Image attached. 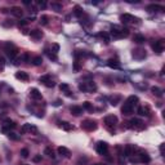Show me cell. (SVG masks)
I'll return each mask as SVG.
<instances>
[{
  "label": "cell",
  "instance_id": "obj_1",
  "mask_svg": "<svg viewBox=\"0 0 165 165\" xmlns=\"http://www.w3.org/2000/svg\"><path fill=\"white\" fill-rule=\"evenodd\" d=\"M110 35L114 39H121V37H125V36L129 35V30L128 29L119 27V26H112L111 27V31H110Z\"/></svg>",
  "mask_w": 165,
  "mask_h": 165
},
{
  "label": "cell",
  "instance_id": "obj_2",
  "mask_svg": "<svg viewBox=\"0 0 165 165\" xmlns=\"http://www.w3.org/2000/svg\"><path fill=\"white\" fill-rule=\"evenodd\" d=\"M79 89H80L81 92L93 93V92L97 90V85H96V83H93V81H87V83H81V84L79 85Z\"/></svg>",
  "mask_w": 165,
  "mask_h": 165
},
{
  "label": "cell",
  "instance_id": "obj_3",
  "mask_svg": "<svg viewBox=\"0 0 165 165\" xmlns=\"http://www.w3.org/2000/svg\"><path fill=\"white\" fill-rule=\"evenodd\" d=\"M17 127V124L14 123V121H12L10 119H4V121H3V128H1V132L5 133V134H8V133L10 132V129H14Z\"/></svg>",
  "mask_w": 165,
  "mask_h": 165
},
{
  "label": "cell",
  "instance_id": "obj_4",
  "mask_svg": "<svg viewBox=\"0 0 165 165\" xmlns=\"http://www.w3.org/2000/svg\"><path fill=\"white\" fill-rule=\"evenodd\" d=\"M81 128H84L85 130H96L97 129V123L93 120H84L81 123Z\"/></svg>",
  "mask_w": 165,
  "mask_h": 165
},
{
  "label": "cell",
  "instance_id": "obj_5",
  "mask_svg": "<svg viewBox=\"0 0 165 165\" xmlns=\"http://www.w3.org/2000/svg\"><path fill=\"white\" fill-rule=\"evenodd\" d=\"M120 19H121L123 23H134V22H138V21H139L138 18H135L134 16L129 14V13H124V14H121Z\"/></svg>",
  "mask_w": 165,
  "mask_h": 165
},
{
  "label": "cell",
  "instance_id": "obj_6",
  "mask_svg": "<svg viewBox=\"0 0 165 165\" xmlns=\"http://www.w3.org/2000/svg\"><path fill=\"white\" fill-rule=\"evenodd\" d=\"M132 56H133V58L134 60H138V61H141V60H144L146 58V50L144 49H134L133 50V53H132Z\"/></svg>",
  "mask_w": 165,
  "mask_h": 165
},
{
  "label": "cell",
  "instance_id": "obj_7",
  "mask_svg": "<svg viewBox=\"0 0 165 165\" xmlns=\"http://www.w3.org/2000/svg\"><path fill=\"white\" fill-rule=\"evenodd\" d=\"M107 151H108V144L106 142H102L101 141V142L97 143V152H98L99 155H106Z\"/></svg>",
  "mask_w": 165,
  "mask_h": 165
},
{
  "label": "cell",
  "instance_id": "obj_8",
  "mask_svg": "<svg viewBox=\"0 0 165 165\" xmlns=\"http://www.w3.org/2000/svg\"><path fill=\"white\" fill-rule=\"evenodd\" d=\"M152 49L156 53H163L164 52V40H157L152 44Z\"/></svg>",
  "mask_w": 165,
  "mask_h": 165
},
{
  "label": "cell",
  "instance_id": "obj_9",
  "mask_svg": "<svg viewBox=\"0 0 165 165\" xmlns=\"http://www.w3.org/2000/svg\"><path fill=\"white\" fill-rule=\"evenodd\" d=\"M117 121H119V119L115 115H108L104 117V124H107V127H112V125L117 124Z\"/></svg>",
  "mask_w": 165,
  "mask_h": 165
},
{
  "label": "cell",
  "instance_id": "obj_10",
  "mask_svg": "<svg viewBox=\"0 0 165 165\" xmlns=\"http://www.w3.org/2000/svg\"><path fill=\"white\" fill-rule=\"evenodd\" d=\"M129 128H137V129H143V123L139 120V119H132L129 123H128Z\"/></svg>",
  "mask_w": 165,
  "mask_h": 165
},
{
  "label": "cell",
  "instance_id": "obj_11",
  "mask_svg": "<svg viewBox=\"0 0 165 165\" xmlns=\"http://www.w3.org/2000/svg\"><path fill=\"white\" fill-rule=\"evenodd\" d=\"M147 10L148 12H164V6L159 4H150L147 5Z\"/></svg>",
  "mask_w": 165,
  "mask_h": 165
},
{
  "label": "cell",
  "instance_id": "obj_12",
  "mask_svg": "<svg viewBox=\"0 0 165 165\" xmlns=\"http://www.w3.org/2000/svg\"><path fill=\"white\" fill-rule=\"evenodd\" d=\"M9 10H10V13H12L13 16H16V17H22V16H23V10H22L19 6H12Z\"/></svg>",
  "mask_w": 165,
  "mask_h": 165
},
{
  "label": "cell",
  "instance_id": "obj_13",
  "mask_svg": "<svg viewBox=\"0 0 165 165\" xmlns=\"http://www.w3.org/2000/svg\"><path fill=\"white\" fill-rule=\"evenodd\" d=\"M16 77L18 79V80H22V81H29V74L27 72H25V71H18L17 74H16Z\"/></svg>",
  "mask_w": 165,
  "mask_h": 165
},
{
  "label": "cell",
  "instance_id": "obj_14",
  "mask_svg": "<svg viewBox=\"0 0 165 165\" xmlns=\"http://www.w3.org/2000/svg\"><path fill=\"white\" fill-rule=\"evenodd\" d=\"M70 111H71V114L74 116H80L83 114V107H80V106H72L70 108Z\"/></svg>",
  "mask_w": 165,
  "mask_h": 165
},
{
  "label": "cell",
  "instance_id": "obj_15",
  "mask_svg": "<svg viewBox=\"0 0 165 165\" xmlns=\"http://www.w3.org/2000/svg\"><path fill=\"white\" fill-rule=\"evenodd\" d=\"M107 65H108V67H111V68H115V70H120L121 67H120V63L117 62V60H108L107 61Z\"/></svg>",
  "mask_w": 165,
  "mask_h": 165
},
{
  "label": "cell",
  "instance_id": "obj_16",
  "mask_svg": "<svg viewBox=\"0 0 165 165\" xmlns=\"http://www.w3.org/2000/svg\"><path fill=\"white\" fill-rule=\"evenodd\" d=\"M43 35H44L43 31H40V30H37V29H36V30H32V31L30 32V36H31L32 39H35V40L41 39V37H43Z\"/></svg>",
  "mask_w": 165,
  "mask_h": 165
},
{
  "label": "cell",
  "instance_id": "obj_17",
  "mask_svg": "<svg viewBox=\"0 0 165 165\" xmlns=\"http://www.w3.org/2000/svg\"><path fill=\"white\" fill-rule=\"evenodd\" d=\"M58 154H60V155H62V156H65V157H70V155H71L70 150H68L67 147H63V146L58 147Z\"/></svg>",
  "mask_w": 165,
  "mask_h": 165
},
{
  "label": "cell",
  "instance_id": "obj_18",
  "mask_svg": "<svg viewBox=\"0 0 165 165\" xmlns=\"http://www.w3.org/2000/svg\"><path fill=\"white\" fill-rule=\"evenodd\" d=\"M137 102H138V97H137V96H129L125 103L129 104V106H132L133 108H134V106L137 104Z\"/></svg>",
  "mask_w": 165,
  "mask_h": 165
},
{
  "label": "cell",
  "instance_id": "obj_19",
  "mask_svg": "<svg viewBox=\"0 0 165 165\" xmlns=\"http://www.w3.org/2000/svg\"><path fill=\"white\" fill-rule=\"evenodd\" d=\"M121 112H123V115H130L133 112V107L127 104V103H124V106L121 107Z\"/></svg>",
  "mask_w": 165,
  "mask_h": 165
},
{
  "label": "cell",
  "instance_id": "obj_20",
  "mask_svg": "<svg viewBox=\"0 0 165 165\" xmlns=\"http://www.w3.org/2000/svg\"><path fill=\"white\" fill-rule=\"evenodd\" d=\"M30 96H31V98H34V99H41V93H40L39 89H36V88H32V89L30 90Z\"/></svg>",
  "mask_w": 165,
  "mask_h": 165
},
{
  "label": "cell",
  "instance_id": "obj_21",
  "mask_svg": "<svg viewBox=\"0 0 165 165\" xmlns=\"http://www.w3.org/2000/svg\"><path fill=\"white\" fill-rule=\"evenodd\" d=\"M17 54H18V50H17L16 48H14V49H10V50L6 52V56H8V58H9L10 61H14L16 57H17Z\"/></svg>",
  "mask_w": 165,
  "mask_h": 165
},
{
  "label": "cell",
  "instance_id": "obj_22",
  "mask_svg": "<svg viewBox=\"0 0 165 165\" xmlns=\"http://www.w3.org/2000/svg\"><path fill=\"white\" fill-rule=\"evenodd\" d=\"M138 159H139V161H142V163H150V161H151L150 156H148L146 152H142L141 155H138Z\"/></svg>",
  "mask_w": 165,
  "mask_h": 165
},
{
  "label": "cell",
  "instance_id": "obj_23",
  "mask_svg": "<svg viewBox=\"0 0 165 165\" xmlns=\"http://www.w3.org/2000/svg\"><path fill=\"white\" fill-rule=\"evenodd\" d=\"M74 14L76 16V17H81L83 14H84V12H83V8L80 6V5H75V8H74Z\"/></svg>",
  "mask_w": 165,
  "mask_h": 165
},
{
  "label": "cell",
  "instance_id": "obj_24",
  "mask_svg": "<svg viewBox=\"0 0 165 165\" xmlns=\"http://www.w3.org/2000/svg\"><path fill=\"white\" fill-rule=\"evenodd\" d=\"M133 41L134 43H137V44H142V43H144L146 41V39H144V36L143 35H134V37H133Z\"/></svg>",
  "mask_w": 165,
  "mask_h": 165
},
{
  "label": "cell",
  "instance_id": "obj_25",
  "mask_svg": "<svg viewBox=\"0 0 165 165\" xmlns=\"http://www.w3.org/2000/svg\"><path fill=\"white\" fill-rule=\"evenodd\" d=\"M137 112H138L141 116H150V111H148V108H146V107H138Z\"/></svg>",
  "mask_w": 165,
  "mask_h": 165
},
{
  "label": "cell",
  "instance_id": "obj_26",
  "mask_svg": "<svg viewBox=\"0 0 165 165\" xmlns=\"http://www.w3.org/2000/svg\"><path fill=\"white\" fill-rule=\"evenodd\" d=\"M151 92H152V94L156 96V97H163V90H161L160 88H157V87H152V88H151Z\"/></svg>",
  "mask_w": 165,
  "mask_h": 165
},
{
  "label": "cell",
  "instance_id": "obj_27",
  "mask_svg": "<svg viewBox=\"0 0 165 165\" xmlns=\"http://www.w3.org/2000/svg\"><path fill=\"white\" fill-rule=\"evenodd\" d=\"M50 8L53 9V10H56V12H62V4H60V3H50Z\"/></svg>",
  "mask_w": 165,
  "mask_h": 165
},
{
  "label": "cell",
  "instance_id": "obj_28",
  "mask_svg": "<svg viewBox=\"0 0 165 165\" xmlns=\"http://www.w3.org/2000/svg\"><path fill=\"white\" fill-rule=\"evenodd\" d=\"M44 52H45V54L48 56V58H49V60H52V61H54V62H57V61H58V57H57V54H54V53H50V50H48V49H45Z\"/></svg>",
  "mask_w": 165,
  "mask_h": 165
},
{
  "label": "cell",
  "instance_id": "obj_29",
  "mask_svg": "<svg viewBox=\"0 0 165 165\" xmlns=\"http://www.w3.org/2000/svg\"><path fill=\"white\" fill-rule=\"evenodd\" d=\"M133 155V146L132 144H127L124 148V156H130Z\"/></svg>",
  "mask_w": 165,
  "mask_h": 165
},
{
  "label": "cell",
  "instance_id": "obj_30",
  "mask_svg": "<svg viewBox=\"0 0 165 165\" xmlns=\"http://www.w3.org/2000/svg\"><path fill=\"white\" fill-rule=\"evenodd\" d=\"M44 154H45L48 157H50V159H54V157H56V155H54V152H53V150H52L50 147H47V148L44 150Z\"/></svg>",
  "mask_w": 165,
  "mask_h": 165
},
{
  "label": "cell",
  "instance_id": "obj_31",
  "mask_svg": "<svg viewBox=\"0 0 165 165\" xmlns=\"http://www.w3.org/2000/svg\"><path fill=\"white\" fill-rule=\"evenodd\" d=\"M121 101V97L120 96H115V97H112V98L110 99V104L111 106H117V103Z\"/></svg>",
  "mask_w": 165,
  "mask_h": 165
},
{
  "label": "cell",
  "instance_id": "obj_32",
  "mask_svg": "<svg viewBox=\"0 0 165 165\" xmlns=\"http://www.w3.org/2000/svg\"><path fill=\"white\" fill-rule=\"evenodd\" d=\"M43 63V58L40 57V56H36V57H34L32 58V65L34 66H40Z\"/></svg>",
  "mask_w": 165,
  "mask_h": 165
},
{
  "label": "cell",
  "instance_id": "obj_33",
  "mask_svg": "<svg viewBox=\"0 0 165 165\" xmlns=\"http://www.w3.org/2000/svg\"><path fill=\"white\" fill-rule=\"evenodd\" d=\"M60 127H61L62 129H65V130H67V132L72 129V125H71V124H68L67 121H62V123H60Z\"/></svg>",
  "mask_w": 165,
  "mask_h": 165
},
{
  "label": "cell",
  "instance_id": "obj_34",
  "mask_svg": "<svg viewBox=\"0 0 165 165\" xmlns=\"http://www.w3.org/2000/svg\"><path fill=\"white\" fill-rule=\"evenodd\" d=\"M8 138L12 139V141H18V139H19V135L16 134V133H13V132H9L8 133Z\"/></svg>",
  "mask_w": 165,
  "mask_h": 165
},
{
  "label": "cell",
  "instance_id": "obj_35",
  "mask_svg": "<svg viewBox=\"0 0 165 165\" xmlns=\"http://www.w3.org/2000/svg\"><path fill=\"white\" fill-rule=\"evenodd\" d=\"M48 16H41L40 18H39V22H40V25H43V26H45V25H48Z\"/></svg>",
  "mask_w": 165,
  "mask_h": 165
},
{
  "label": "cell",
  "instance_id": "obj_36",
  "mask_svg": "<svg viewBox=\"0 0 165 165\" xmlns=\"http://www.w3.org/2000/svg\"><path fill=\"white\" fill-rule=\"evenodd\" d=\"M39 80H40V83H44V84H45L47 81L52 80V77H50V75H48V74H47V75H43V76H40V79H39Z\"/></svg>",
  "mask_w": 165,
  "mask_h": 165
},
{
  "label": "cell",
  "instance_id": "obj_37",
  "mask_svg": "<svg viewBox=\"0 0 165 165\" xmlns=\"http://www.w3.org/2000/svg\"><path fill=\"white\" fill-rule=\"evenodd\" d=\"M83 108H85V110H88V111H93V104L90 103V102H84L83 103Z\"/></svg>",
  "mask_w": 165,
  "mask_h": 165
},
{
  "label": "cell",
  "instance_id": "obj_38",
  "mask_svg": "<svg viewBox=\"0 0 165 165\" xmlns=\"http://www.w3.org/2000/svg\"><path fill=\"white\" fill-rule=\"evenodd\" d=\"M98 36H102V37L104 39V43H106V44H110V41H111V37H110V35H108V34L103 32V34H99Z\"/></svg>",
  "mask_w": 165,
  "mask_h": 165
},
{
  "label": "cell",
  "instance_id": "obj_39",
  "mask_svg": "<svg viewBox=\"0 0 165 165\" xmlns=\"http://www.w3.org/2000/svg\"><path fill=\"white\" fill-rule=\"evenodd\" d=\"M60 52V44H57V43H54L53 45H52V53H54V54H57Z\"/></svg>",
  "mask_w": 165,
  "mask_h": 165
},
{
  "label": "cell",
  "instance_id": "obj_40",
  "mask_svg": "<svg viewBox=\"0 0 165 165\" xmlns=\"http://www.w3.org/2000/svg\"><path fill=\"white\" fill-rule=\"evenodd\" d=\"M29 155H30V152H29V150H27V148L21 150V156H22L23 159H27V157H29Z\"/></svg>",
  "mask_w": 165,
  "mask_h": 165
},
{
  "label": "cell",
  "instance_id": "obj_41",
  "mask_svg": "<svg viewBox=\"0 0 165 165\" xmlns=\"http://www.w3.org/2000/svg\"><path fill=\"white\" fill-rule=\"evenodd\" d=\"M4 68H5V58L0 56V71H4Z\"/></svg>",
  "mask_w": 165,
  "mask_h": 165
},
{
  "label": "cell",
  "instance_id": "obj_42",
  "mask_svg": "<svg viewBox=\"0 0 165 165\" xmlns=\"http://www.w3.org/2000/svg\"><path fill=\"white\" fill-rule=\"evenodd\" d=\"M30 127H31V124H23L22 125V128H21V132L22 133H26L30 130Z\"/></svg>",
  "mask_w": 165,
  "mask_h": 165
},
{
  "label": "cell",
  "instance_id": "obj_43",
  "mask_svg": "<svg viewBox=\"0 0 165 165\" xmlns=\"http://www.w3.org/2000/svg\"><path fill=\"white\" fill-rule=\"evenodd\" d=\"M60 89H61V90H63V92H70V90H68V84H66V83H62V84H61V85H60Z\"/></svg>",
  "mask_w": 165,
  "mask_h": 165
},
{
  "label": "cell",
  "instance_id": "obj_44",
  "mask_svg": "<svg viewBox=\"0 0 165 165\" xmlns=\"http://www.w3.org/2000/svg\"><path fill=\"white\" fill-rule=\"evenodd\" d=\"M21 61H23V62H29V60H30V57H29V53H23L21 57Z\"/></svg>",
  "mask_w": 165,
  "mask_h": 165
},
{
  "label": "cell",
  "instance_id": "obj_45",
  "mask_svg": "<svg viewBox=\"0 0 165 165\" xmlns=\"http://www.w3.org/2000/svg\"><path fill=\"white\" fill-rule=\"evenodd\" d=\"M3 26H5V27H12V26H13V22H12L10 19H5V22H3Z\"/></svg>",
  "mask_w": 165,
  "mask_h": 165
},
{
  "label": "cell",
  "instance_id": "obj_46",
  "mask_svg": "<svg viewBox=\"0 0 165 165\" xmlns=\"http://www.w3.org/2000/svg\"><path fill=\"white\" fill-rule=\"evenodd\" d=\"M44 85H45V87H48V88H53V87L56 85V83H54L53 80H49V81H47Z\"/></svg>",
  "mask_w": 165,
  "mask_h": 165
},
{
  "label": "cell",
  "instance_id": "obj_47",
  "mask_svg": "<svg viewBox=\"0 0 165 165\" xmlns=\"http://www.w3.org/2000/svg\"><path fill=\"white\" fill-rule=\"evenodd\" d=\"M27 23H29L27 19H21V21L18 22V26H19V27H23V26H26Z\"/></svg>",
  "mask_w": 165,
  "mask_h": 165
},
{
  "label": "cell",
  "instance_id": "obj_48",
  "mask_svg": "<svg viewBox=\"0 0 165 165\" xmlns=\"http://www.w3.org/2000/svg\"><path fill=\"white\" fill-rule=\"evenodd\" d=\"M32 161L34 163H40V161H41V155H36V156H34Z\"/></svg>",
  "mask_w": 165,
  "mask_h": 165
},
{
  "label": "cell",
  "instance_id": "obj_49",
  "mask_svg": "<svg viewBox=\"0 0 165 165\" xmlns=\"http://www.w3.org/2000/svg\"><path fill=\"white\" fill-rule=\"evenodd\" d=\"M29 132L32 133V134H37V129H36V127L31 125V127H30V130H29Z\"/></svg>",
  "mask_w": 165,
  "mask_h": 165
},
{
  "label": "cell",
  "instance_id": "obj_50",
  "mask_svg": "<svg viewBox=\"0 0 165 165\" xmlns=\"http://www.w3.org/2000/svg\"><path fill=\"white\" fill-rule=\"evenodd\" d=\"M74 70H75V71H79V70H80V65H79V62H77V61L74 63Z\"/></svg>",
  "mask_w": 165,
  "mask_h": 165
},
{
  "label": "cell",
  "instance_id": "obj_51",
  "mask_svg": "<svg viewBox=\"0 0 165 165\" xmlns=\"http://www.w3.org/2000/svg\"><path fill=\"white\" fill-rule=\"evenodd\" d=\"M61 103H62V101L61 99H57L54 103H53V106H56V107H58V106H61Z\"/></svg>",
  "mask_w": 165,
  "mask_h": 165
},
{
  "label": "cell",
  "instance_id": "obj_52",
  "mask_svg": "<svg viewBox=\"0 0 165 165\" xmlns=\"http://www.w3.org/2000/svg\"><path fill=\"white\" fill-rule=\"evenodd\" d=\"M37 4H39L41 8H45V5H47V3H45V1H37Z\"/></svg>",
  "mask_w": 165,
  "mask_h": 165
},
{
  "label": "cell",
  "instance_id": "obj_53",
  "mask_svg": "<svg viewBox=\"0 0 165 165\" xmlns=\"http://www.w3.org/2000/svg\"><path fill=\"white\" fill-rule=\"evenodd\" d=\"M23 4L25 5H30V4H32V1L31 0H23Z\"/></svg>",
  "mask_w": 165,
  "mask_h": 165
},
{
  "label": "cell",
  "instance_id": "obj_54",
  "mask_svg": "<svg viewBox=\"0 0 165 165\" xmlns=\"http://www.w3.org/2000/svg\"><path fill=\"white\" fill-rule=\"evenodd\" d=\"M93 165H101V164H93Z\"/></svg>",
  "mask_w": 165,
  "mask_h": 165
}]
</instances>
